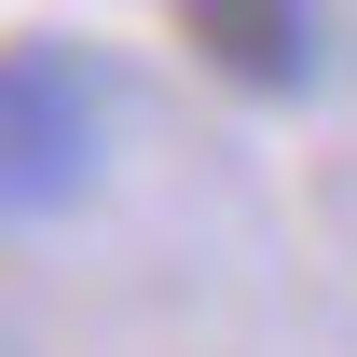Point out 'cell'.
I'll use <instances>...</instances> for the list:
<instances>
[{"mask_svg": "<svg viewBox=\"0 0 357 357\" xmlns=\"http://www.w3.org/2000/svg\"><path fill=\"white\" fill-rule=\"evenodd\" d=\"M110 151V96L55 28L0 42V220H69Z\"/></svg>", "mask_w": 357, "mask_h": 357, "instance_id": "cell-1", "label": "cell"}, {"mask_svg": "<svg viewBox=\"0 0 357 357\" xmlns=\"http://www.w3.org/2000/svg\"><path fill=\"white\" fill-rule=\"evenodd\" d=\"M165 14L234 96H303L316 83V0H165Z\"/></svg>", "mask_w": 357, "mask_h": 357, "instance_id": "cell-2", "label": "cell"}]
</instances>
